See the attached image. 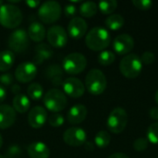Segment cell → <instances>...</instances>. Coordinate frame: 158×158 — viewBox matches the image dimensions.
Masks as SVG:
<instances>
[{
    "label": "cell",
    "mask_w": 158,
    "mask_h": 158,
    "mask_svg": "<svg viewBox=\"0 0 158 158\" xmlns=\"http://www.w3.org/2000/svg\"><path fill=\"white\" fill-rule=\"evenodd\" d=\"M109 31L102 27H94L89 31L85 37L87 47L93 51H104L110 44Z\"/></svg>",
    "instance_id": "obj_1"
},
{
    "label": "cell",
    "mask_w": 158,
    "mask_h": 158,
    "mask_svg": "<svg viewBox=\"0 0 158 158\" xmlns=\"http://www.w3.org/2000/svg\"><path fill=\"white\" fill-rule=\"evenodd\" d=\"M23 16L19 6L6 3L0 7V24L6 29H15L22 22Z\"/></svg>",
    "instance_id": "obj_2"
},
{
    "label": "cell",
    "mask_w": 158,
    "mask_h": 158,
    "mask_svg": "<svg viewBox=\"0 0 158 158\" xmlns=\"http://www.w3.org/2000/svg\"><path fill=\"white\" fill-rule=\"evenodd\" d=\"M119 70L121 74L128 79L137 78L143 70L141 57L136 54H129L125 56L120 60Z\"/></svg>",
    "instance_id": "obj_3"
},
{
    "label": "cell",
    "mask_w": 158,
    "mask_h": 158,
    "mask_svg": "<svg viewBox=\"0 0 158 158\" xmlns=\"http://www.w3.org/2000/svg\"><path fill=\"white\" fill-rule=\"evenodd\" d=\"M107 81L103 71L97 69H91L85 77V88L94 95L103 94L106 88Z\"/></svg>",
    "instance_id": "obj_4"
},
{
    "label": "cell",
    "mask_w": 158,
    "mask_h": 158,
    "mask_svg": "<svg viewBox=\"0 0 158 158\" xmlns=\"http://www.w3.org/2000/svg\"><path fill=\"white\" fill-rule=\"evenodd\" d=\"M44 104L47 110L53 113H58L65 109L68 104L67 96L63 91L54 88L47 91L44 95Z\"/></svg>",
    "instance_id": "obj_5"
},
{
    "label": "cell",
    "mask_w": 158,
    "mask_h": 158,
    "mask_svg": "<svg viewBox=\"0 0 158 158\" xmlns=\"http://www.w3.org/2000/svg\"><path fill=\"white\" fill-rule=\"evenodd\" d=\"M61 12V5L58 2L45 1L38 8V18L44 24H52L59 19Z\"/></svg>",
    "instance_id": "obj_6"
},
{
    "label": "cell",
    "mask_w": 158,
    "mask_h": 158,
    "mask_svg": "<svg viewBox=\"0 0 158 158\" xmlns=\"http://www.w3.org/2000/svg\"><path fill=\"white\" fill-rule=\"evenodd\" d=\"M128 124V114L126 110L122 107L114 108L106 120V125L112 133L119 134L121 133Z\"/></svg>",
    "instance_id": "obj_7"
},
{
    "label": "cell",
    "mask_w": 158,
    "mask_h": 158,
    "mask_svg": "<svg viewBox=\"0 0 158 158\" xmlns=\"http://www.w3.org/2000/svg\"><path fill=\"white\" fill-rule=\"evenodd\" d=\"M86 66L87 59L82 54L71 53L64 58L62 69L69 75H77L82 72Z\"/></svg>",
    "instance_id": "obj_8"
},
{
    "label": "cell",
    "mask_w": 158,
    "mask_h": 158,
    "mask_svg": "<svg viewBox=\"0 0 158 158\" xmlns=\"http://www.w3.org/2000/svg\"><path fill=\"white\" fill-rule=\"evenodd\" d=\"M29 35L24 29H17L12 31L7 39L9 50L13 53H22L29 45Z\"/></svg>",
    "instance_id": "obj_9"
},
{
    "label": "cell",
    "mask_w": 158,
    "mask_h": 158,
    "mask_svg": "<svg viewBox=\"0 0 158 158\" xmlns=\"http://www.w3.org/2000/svg\"><path fill=\"white\" fill-rule=\"evenodd\" d=\"M48 43L55 48L64 47L68 43V33L66 30L59 25L52 26L46 33Z\"/></svg>",
    "instance_id": "obj_10"
},
{
    "label": "cell",
    "mask_w": 158,
    "mask_h": 158,
    "mask_svg": "<svg viewBox=\"0 0 158 158\" xmlns=\"http://www.w3.org/2000/svg\"><path fill=\"white\" fill-rule=\"evenodd\" d=\"M38 69L32 62H23L19 64L15 70V78L21 83H28L33 81L37 75Z\"/></svg>",
    "instance_id": "obj_11"
},
{
    "label": "cell",
    "mask_w": 158,
    "mask_h": 158,
    "mask_svg": "<svg viewBox=\"0 0 158 158\" xmlns=\"http://www.w3.org/2000/svg\"><path fill=\"white\" fill-rule=\"evenodd\" d=\"M63 140L65 143H67L68 145L78 147L86 143L87 134H86V131L81 128L71 127L64 132Z\"/></svg>",
    "instance_id": "obj_12"
},
{
    "label": "cell",
    "mask_w": 158,
    "mask_h": 158,
    "mask_svg": "<svg viewBox=\"0 0 158 158\" xmlns=\"http://www.w3.org/2000/svg\"><path fill=\"white\" fill-rule=\"evenodd\" d=\"M62 86L64 94L71 98H80L85 92V85L83 82L75 77L67 78L63 81Z\"/></svg>",
    "instance_id": "obj_13"
},
{
    "label": "cell",
    "mask_w": 158,
    "mask_h": 158,
    "mask_svg": "<svg viewBox=\"0 0 158 158\" xmlns=\"http://www.w3.org/2000/svg\"><path fill=\"white\" fill-rule=\"evenodd\" d=\"M134 47V40L132 36L127 33L118 35L113 42L115 52L121 56H127Z\"/></svg>",
    "instance_id": "obj_14"
},
{
    "label": "cell",
    "mask_w": 158,
    "mask_h": 158,
    "mask_svg": "<svg viewBox=\"0 0 158 158\" xmlns=\"http://www.w3.org/2000/svg\"><path fill=\"white\" fill-rule=\"evenodd\" d=\"M47 120V112L43 106H34L28 114V123L33 129L42 128Z\"/></svg>",
    "instance_id": "obj_15"
},
{
    "label": "cell",
    "mask_w": 158,
    "mask_h": 158,
    "mask_svg": "<svg viewBox=\"0 0 158 158\" xmlns=\"http://www.w3.org/2000/svg\"><path fill=\"white\" fill-rule=\"evenodd\" d=\"M88 29L86 21L81 17H74L68 25L69 35L73 39L82 38Z\"/></svg>",
    "instance_id": "obj_16"
},
{
    "label": "cell",
    "mask_w": 158,
    "mask_h": 158,
    "mask_svg": "<svg viewBox=\"0 0 158 158\" xmlns=\"http://www.w3.org/2000/svg\"><path fill=\"white\" fill-rule=\"evenodd\" d=\"M17 114L8 105H0V130L10 128L16 121Z\"/></svg>",
    "instance_id": "obj_17"
},
{
    "label": "cell",
    "mask_w": 158,
    "mask_h": 158,
    "mask_svg": "<svg viewBox=\"0 0 158 158\" xmlns=\"http://www.w3.org/2000/svg\"><path fill=\"white\" fill-rule=\"evenodd\" d=\"M86 117H87V108L85 106L81 104L73 106L67 114V119L72 125H78L83 122Z\"/></svg>",
    "instance_id": "obj_18"
},
{
    "label": "cell",
    "mask_w": 158,
    "mask_h": 158,
    "mask_svg": "<svg viewBox=\"0 0 158 158\" xmlns=\"http://www.w3.org/2000/svg\"><path fill=\"white\" fill-rule=\"evenodd\" d=\"M28 155L31 158H49L50 149L42 142H33L27 148Z\"/></svg>",
    "instance_id": "obj_19"
},
{
    "label": "cell",
    "mask_w": 158,
    "mask_h": 158,
    "mask_svg": "<svg viewBox=\"0 0 158 158\" xmlns=\"http://www.w3.org/2000/svg\"><path fill=\"white\" fill-rule=\"evenodd\" d=\"M53 56V50L47 44L41 43L35 46L34 49V64L41 65L44 61L48 60Z\"/></svg>",
    "instance_id": "obj_20"
},
{
    "label": "cell",
    "mask_w": 158,
    "mask_h": 158,
    "mask_svg": "<svg viewBox=\"0 0 158 158\" xmlns=\"http://www.w3.org/2000/svg\"><path fill=\"white\" fill-rule=\"evenodd\" d=\"M63 69L57 64H52L45 69V76L50 80L51 83L55 86H60L63 84Z\"/></svg>",
    "instance_id": "obj_21"
},
{
    "label": "cell",
    "mask_w": 158,
    "mask_h": 158,
    "mask_svg": "<svg viewBox=\"0 0 158 158\" xmlns=\"http://www.w3.org/2000/svg\"><path fill=\"white\" fill-rule=\"evenodd\" d=\"M28 35L29 38L36 43L42 42L46 35V31L43 23L38 21H33L29 25L28 28Z\"/></svg>",
    "instance_id": "obj_22"
},
{
    "label": "cell",
    "mask_w": 158,
    "mask_h": 158,
    "mask_svg": "<svg viewBox=\"0 0 158 158\" xmlns=\"http://www.w3.org/2000/svg\"><path fill=\"white\" fill-rule=\"evenodd\" d=\"M12 107L14 110L18 113H26L31 106V101L30 98L22 94H19L18 95H15L12 100Z\"/></svg>",
    "instance_id": "obj_23"
},
{
    "label": "cell",
    "mask_w": 158,
    "mask_h": 158,
    "mask_svg": "<svg viewBox=\"0 0 158 158\" xmlns=\"http://www.w3.org/2000/svg\"><path fill=\"white\" fill-rule=\"evenodd\" d=\"M15 63V54L10 50L0 52V71L6 72L10 69Z\"/></svg>",
    "instance_id": "obj_24"
},
{
    "label": "cell",
    "mask_w": 158,
    "mask_h": 158,
    "mask_svg": "<svg viewBox=\"0 0 158 158\" xmlns=\"http://www.w3.org/2000/svg\"><path fill=\"white\" fill-rule=\"evenodd\" d=\"M106 27L111 31H118L124 25V18L119 14H113L106 19Z\"/></svg>",
    "instance_id": "obj_25"
},
{
    "label": "cell",
    "mask_w": 158,
    "mask_h": 158,
    "mask_svg": "<svg viewBox=\"0 0 158 158\" xmlns=\"http://www.w3.org/2000/svg\"><path fill=\"white\" fill-rule=\"evenodd\" d=\"M98 10V6L96 3L92 1L84 2L80 6V14L84 18H92L94 17Z\"/></svg>",
    "instance_id": "obj_26"
},
{
    "label": "cell",
    "mask_w": 158,
    "mask_h": 158,
    "mask_svg": "<svg viewBox=\"0 0 158 158\" xmlns=\"http://www.w3.org/2000/svg\"><path fill=\"white\" fill-rule=\"evenodd\" d=\"M27 94L28 97L32 100H40L42 97H44V88L40 83H31L27 89Z\"/></svg>",
    "instance_id": "obj_27"
},
{
    "label": "cell",
    "mask_w": 158,
    "mask_h": 158,
    "mask_svg": "<svg viewBox=\"0 0 158 158\" xmlns=\"http://www.w3.org/2000/svg\"><path fill=\"white\" fill-rule=\"evenodd\" d=\"M110 141H111V136L106 131H100L99 132L96 133L94 137V144L100 149H104L106 146H108Z\"/></svg>",
    "instance_id": "obj_28"
},
{
    "label": "cell",
    "mask_w": 158,
    "mask_h": 158,
    "mask_svg": "<svg viewBox=\"0 0 158 158\" xmlns=\"http://www.w3.org/2000/svg\"><path fill=\"white\" fill-rule=\"evenodd\" d=\"M118 7V2L116 0H105L98 3V8L105 15L112 14Z\"/></svg>",
    "instance_id": "obj_29"
},
{
    "label": "cell",
    "mask_w": 158,
    "mask_h": 158,
    "mask_svg": "<svg viewBox=\"0 0 158 158\" xmlns=\"http://www.w3.org/2000/svg\"><path fill=\"white\" fill-rule=\"evenodd\" d=\"M116 59V56L112 51L104 50L98 55V62L102 66H109Z\"/></svg>",
    "instance_id": "obj_30"
},
{
    "label": "cell",
    "mask_w": 158,
    "mask_h": 158,
    "mask_svg": "<svg viewBox=\"0 0 158 158\" xmlns=\"http://www.w3.org/2000/svg\"><path fill=\"white\" fill-rule=\"evenodd\" d=\"M147 140L153 144H158V122L151 124L147 131Z\"/></svg>",
    "instance_id": "obj_31"
},
{
    "label": "cell",
    "mask_w": 158,
    "mask_h": 158,
    "mask_svg": "<svg viewBox=\"0 0 158 158\" xmlns=\"http://www.w3.org/2000/svg\"><path fill=\"white\" fill-rule=\"evenodd\" d=\"M64 122H65V118L59 113H54V114H52L48 118V123H49V125L52 126V127H54V128L61 127L64 124Z\"/></svg>",
    "instance_id": "obj_32"
},
{
    "label": "cell",
    "mask_w": 158,
    "mask_h": 158,
    "mask_svg": "<svg viewBox=\"0 0 158 158\" xmlns=\"http://www.w3.org/2000/svg\"><path fill=\"white\" fill-rule=\"evenodd\" d=\"M22 151H21V148L19 146V145H11L9 146L6 153H5V158H17L19 156H20Z\"/></svg>",
    "instance_id": "obj_33"
},
{
    "label": "cell",
    "mask_w": 158,
    "mask_h": 158,
    "mask_svg": "<svg viewBox=\"0 0 158 158\" xmlns=\"http://www.w3.org/2000/svg\"><path fill=\"white\" fill-rule=\"evenodd\" d=\"M132 4L141 10H148L153 6V1L151 0H133Z\"/></svg>",
    "instance_id": "obj_34"
},
{
    "label": "cell",
    "mask_w": 158,
    "mask_h": 158,
    "mask_svg": "<svg viewBox=\"0 0 158 158\" xmlns=\"http://www.w3.org/2000/svg\"><path fill=\"white\" fill-rule=\"evenodd\" d=\"M133 147L138 152H143L147 149L148 147V140L146 138H139L135 140L133 143Z\"/></svg>",
    "instance_id": "obj_35"
},
{
    "label": "cell",
    "mask_w": 158,
    "mask_h": 158,
    "mask_svg": "<svg viewBox=\"0 0 158 158\" xmlns=\"http://www.w3.org/2000/svg\"><path fill=\"white\" fill-rule=\"evenodd\" d=\"M141 60H142L143 63H144V64H146V65H150V64H152V63L155 62V60H156V56H155V54H154L153 52H151V51H146V52H144V53L142 55Z\"/></svg>",
    "instance_id": "obj_36"
},
{
    "label": "cell",
    "mask_w": 158,
    "mask_h": 158,
    "mask_svg": "<svg viewBox=\"0 0 158 158\" xmlns=\"http://www.w3.org/2000/svg\"><path fill=\"white\" fill-rule=\"evenodd\" d=\"M13 82V76L11 73L6 72L0 75V83L2 86H9Z\"/></svg>",
    "instance_id": "obj_37"
},
{
    "label": "cell",
    "mask_w": 158,
    "mask_h": 158,
    "mask_svg": "<svg viewBox=\"0 0 158 158\" xmlns=\"http://www.w3.org/2000/svg\"><path fill=\"white\" fill-rule=\"evenodd\" d=\"M77 8L74 5H67L64 7V14L67 18H74Z\"/></svg>",
    "instance_id": "obj_38"
},
{
    "label": "cell",
    "mask_w": 158,
    "mask_h": 158,
    "mask_svg": "<svg viewBox=\"0 0 158 158\" xmlns=\"http://www.w3.org/2000/svg\"><path fill=\"white\" fill-rule=\"evenodd\" d=\"M149 115L152 118V119L158 120V107H153L149 111Z\"/></svg>",
    "instance_id": "obj_39"
},
{
    "label": "cell",
    "mask_w": 158,
    "mask_h": 158,
    "mask_svg": "<svg viewBox=\"0 0 158 158\" xmlns=\"http://www.w3.org/2000/svg\"><path fill=\"white\" fill-rule=\"evenodd\" d=\"M26 5L31 8H35L40 6V2L36 1V0H28V1H26Z\"/></svg>",
    "instance_id": "obj_40"
},
{
    "label": "cell",
    "mask_w": 158,
    "mask_h": 158,
    "mask_svg": "<svg viewBox=\"0 0 158 158\" xmlns=\"http://www.w3.org/2000/svg\"><path fill=\"white\" fill-rule=\"evenodd\" d=\"M6 98V91L5 87L0 84V104L3 103Z\"/></svg>",
    "instance_id": "obj_41"
},
{
    "label": "cell",
    "mask_w": 158,
    "mask_h": 158,
    "mask_svg": "<svg viewBox=\"0 0 158 158\" xmlns=\"http://www.w3.org/2000/svg\"><path fill=\"white\" fill-rule=\"evenodd\" d=\"M84 146H85V150L86 151H89V152H92L94 150V144L92 143V142H87L84 143Z\"/></svg>",
    "instance_id": "obj_42"
},
{
    "label": "cell",
    "mask_w": 158,
    "mask_h": 158,
    "mask_svg": "<svg viewBox=\"0 0 158 158\" xmlns=\"http://www.w3.org/2000/svg\"><path fill=\"white\" fill-rule=\"evenodd\" d=\"M11 91H12V93H13L15 95L19 94H20V87H19V85H18V84H14V85H12V87H11Z\"/></svg>",
    "instance_id": "obj_43"
},
{
    "label": "cell",
    "mask_w": 158,
    "mask_h": 158,
    "mask_svg": "<svg viewBox=\"0 0 158 158\" xmlns=\"http://www.w3.org/2000/svg\"><path fill=\"white\" fill-rule=\"evenodd\" d=\"M108 158H130L127 155L123 154V153H115L113 155H111Z\"/></svg>",
    "instance_id": "obj_44"
},
{
    "label": "cell",
    "mask_w": 158,
    "mask_h": 158,
    "mask_svg": "<svg viewBox=\"0 0 158 158\" xmlns=\"http://www.w3.org/2000/svg\"><path fill=\"white\" fill-rule=\"evenodd\" d=\"M2 145H3V137H2V135H1V133H0V149H1V147H2Z\"/></svg>",
    "instance_id": "obj_45"
},
{
    "label": "cell",
    "mask_w": 158,
    "mask_h": 158,
    "mask_svg": "<svg viewBox=\"0 0 158 158\" xmlns=\"http://www.w3.org/2000/svg\"><path fill=\"white\" fill-rule=\"evenodd\" d=\"M155 98H156V104L158 105V90L156 91V96H155Z\"/></svg>",
    "instance_id": "obj_46"
},
{
    "label": "cell",
    "mask_w": 158,
    "mask_h": 158,
    "mask_svg": "<svg viewBox=\"0 0 158 158\" xmlns=\"http://www.w3.org/2000/svg\"><path fill=\"white\" fill-rule=\"evenodd\" d=\"M3 5H4V2H3L2 0H0V7H1V6H2Z\"/></svg>",
    "instance_id": "obj_47"
},
{
    "label": "cell",
    "mask_w": 158,
    "mask_h": 158,
    "mask_svg": "<svg viewBox=\"0 0 158 158\" xmlns=\"http://www.w3.org/2000/svg\"><path fill=\"white\" fill-rule=\"evenodd\" d=\"M0 158H5V157H4L3 156H1V155H0Z\"/></svg>",
    "instance_id": "obj_48"
},
{
    "label": "cell",
    "mask_w": 158,
    "mask_h": 158,
    "mask_svg": "<svg viewBox=\"0 0 158 158\" xmlns=\"http://www.w3.org/2000/svg\"><path fill=\"white\" fill-rule=\"evenodd\" d=\"M157 158H158V157H157Z\"/></svg>",
    "instance_id": "obj_49"
}]
</instances>
